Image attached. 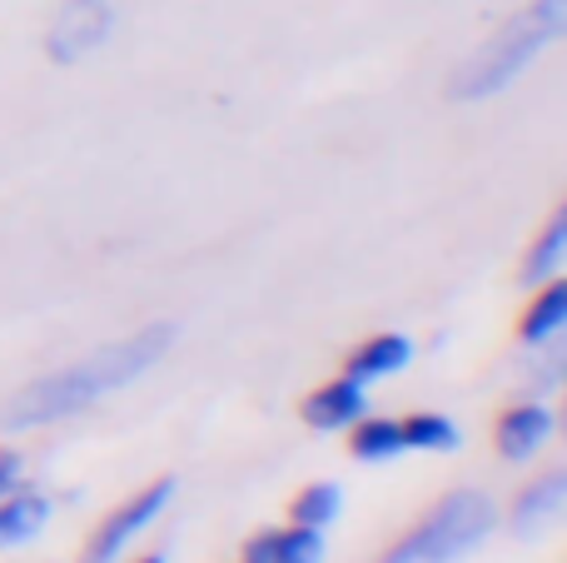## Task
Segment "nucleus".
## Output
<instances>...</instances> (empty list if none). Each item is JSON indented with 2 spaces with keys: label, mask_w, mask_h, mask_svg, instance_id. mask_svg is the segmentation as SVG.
I'll list each match as a JSON object with an SVG mask.
<instances>
[{
  "label": "nucleus",
  "mask_w": 567,
  "mask_h": 563,
  "mask_svg": "<svg viewBox=\"0 0 567 563\" xmlns=\"http://www.w3.org/2000/svg\"><path fill=\"white\" fill-rule=\"evenodd\" d=\"M413 359V339L403 335H373L369 345H359L349 355V379H359V385H373V379H389L399 375V369H409Z\"/></svg>",
  "instance_id": "9d476101"
},
{
  "label": "nucleus",
  "mask_w": 567,
  "mask_h": 563,
  "mask_svg": "<svg viewBox=\"0 0 567 563\" xmlns=\"http://www.w3.org/2000/svg\"><path fill=\"white\" fill-rule=\"evenodd\" d=\"M399 429H403V449H423V454H453L463 444L458 424L449 414H409Z\"/></svg>",
  "instance_id": "2eb2a0df"
},
{
  "label": "nucleus",
  "mask_w": 567,
  "mask_h": 563,
  "mask_svg": "<svg viewBox=\"0 0 567 563\" xmlns=\"http://www.w3.org/2000/svg\"><path fill=\"white\" fill-rule=\"evenodd\" d=\"M548 439H553V409L543 399H523L498 419V454L508 464H528L533 454H543Z\"/></svg>",
  "instance_id": "0eeeda50"
},
{
  "label": "nucleus",
  "mask_w": 567,
  "mask_h": 563,
  "mask_svg": "<svg viewBox=\"0 0 567 563\" xmlns=\"http://www.w3.org/2000/svg\"><path fill=\"white\" fill-rule=\"evenodd\" d=\"M369 414V385L359 379H329L319 385L309 399H303V424L319 429V434H333V429H353L359 419Z\"/></svg>",
  "instance_id": "423d86ee"
},
{
  "label": "nucleus",
  "mask_w": 567,
  "mask_h": 563,
  "mask_svg": "<svg viewBox=\"0 0 567 563\" xmlns=\"http://www.w3.org/2000/svg\"><path fill=\"white\" fill-rule=\"evenodd\" d=\"M567 259V209H558V215L543 225V235L533 239L528 259H523V285H543V279H553L563 269Z\"/></svg>",
  "instance_id": "ddd939ff"
},
{
  "label": "nucleus",
  "mask_w": 567,
  "mask_h": 563,
  "mask_svg": "<svg viewBox=\"0 0 567 563\" xmlns=\"http://www.w3.org/2000/svg\"><path fill=\"white\" fill-rule=\"evenodd\" d=\"M498 524V509H493L488 494H473V489H458L443 504H433L429 514L419 519V529L399 539V544L383 554V563H458L463 554L483 544Z\"/></svg>",
  "instance_id": "7ed1b4c3"
},
{
  "label": "nucleus",
  "mask_w": 567,
  "mask_h": 563,
  "mask_svg": "<svg viewBox=\"0 0 567 563\" xmlns=\"http://www.w3.org/2000/svg\"><path fill=\"white\" fill-rule=\"evenodd\" d=\"M169 499H175V479H155L150 489H140L130 504H120L115 514L100 524V534H95V544H90L85 563H120L130 554V544H135V539L169 509Z\"/></svg>",
  "instance_id": "39448f33"
},
{
  "label": "nucleus",
  "mask_w": 567,
  "mask_h": 563,
  "mask_svg": "<svg viewBox=\"0 0 567 563\" xmlns=\"http://www.w3.org/2000/svg\"><path fill=\"white\" fill-rule=\"evenodd\" d=\"M339 509H343L339 484H309V489H299L289 514H293V524H303V529H329L333 519H339Z\"/></svg>",
  "instance_id": "dca6fc26"
},
{
  "label": "nucleus",
  "mask_w": 567,
  "mask_h": 563,
  "mask_svg": "<svg viewBox=\"0 0 567 563\" xmlns=\"http://www.w3.org/2000/svg\"><path fill=\"white\" fill-rule=\"evenodd\" d=\"M567 30V0H528L518 16H508L449 80V95L463 100V105H478V100H493L533 70Z\"/></svg>",
  "instance_id": "f03ea898"
},
{
  "label": "nucleus",
  "mask_w": 567,
  "mask_h": 563,
  "mask_svg": "<svg viewBox=\"0 0 567 563\" xmlns=\"http://www.w3.org/2000/svg\"><path fill=\"white\" fill-rule=\"evenodd\" d=\"M349 449H353V459H363V464H389V459H399L403 454V429H399V419H369L363 414L359 424L349 429Z\"/></svg>",
  "instance_id": "4468645a"
},
{
  "label": "nucleus",
  "mask_w": 567,
  "mask_h": 563,
  "mask_svg": "<svg viewBox=\"0 0 567 563\" xmlns=\"http://www.w3.org/2000/svg\"><path fill=\"white\" fill-rule=\"evenodd\" d=\"M245 559H259V563H323V529H303V524H289V529H269L249 544Z\"/></svg>",
  "instance_id": "1a4fd4ad"
},
{
  "label": "nucleus",
  "mask_w": 567,
  "mask_h": 563,
  "mask_svg": "<svg viewBox=\"0 0 567 563\" xmlns=\"http://www.w3.org/2000/svg\"><path fill=\"white\" fill-rule=\"evenodd\" d=\"M563 325H567V279L553 275V279H543V289L528 305V315H523L518 335H523V345H553V339L563 335Z\"/></svg>",
  "instance_id": "9b49d317"
},
{
  "label": "nucleus",
  "mask_w": 567,
  "mask_h": 563,
  "mask_svg": "<svg viewBox=\"0 0 567 563\" xmlns=\"http://www.w3.org/2000/svg\"><path fill=\"white\" fill-rule=\"evenodd\" d=\"M110 35H115V6L110 0H60L45 25V55L55 65H80L95 50H105Z\"/></svg>",
  "instance_id": "20e7f679"
},
{
  "label": "nucleus",
  "mask_w": 567,
  "mask_h": 563,
  "mask_svg": "<svg viewBox=\"0 0 567 563\" xmlns=\"http://www.w3.org/2000/svg\"><path fill=\"white\" fill-rule=\"evenodd\" d=\"M45 519H50V499H40V494H10L6 504H0V549L30 544V539L45 529Z\"/></svg>",
  "instance_id": "f8f14e48"
},
{
  "label": "nucleus",
  "mask_w": 567,
  "mask_h": 563,
  "mask_svg": "<svg viewBox=\"0 0 567 563\" xmlns=\"http://www.w3.org/2000/svg\"><path fill=\"white\" fill-rule=\"evenodd\" d=\"M245 563H259V559H245Z\"/></svg>",
  "instance_id": "6ab92c4d"
},
{
  "label": "nucleus",
  "mask_w": 567,
  "mask_h": 563,
  "mask_svg": "<svg viewBox=\"0 0 567 563\" xmlns=\"http://www.w3.org/2000/svg\"><path fill=\"white\" fill-rule=\"evenodd\" d=\"M16 474H20V459H0V494L16 489Z\"/></svg>",
  "instance_id": "f3484780"
},
{
  "label": "nucleus",
  "mask_w": 567,
  "mask_h": 563,
  "mask_svg": "<svg viewBox=\"0 0 567 563\" xmlns=\"http://www.w3.org/2000/svg\"><path fill=\"white\" fill-rule=\"evenodd\" d=\"M567 509V474L563 469H553V474L533 479L528 489L518 494V504H513V534H543V529H553L563 519Z\"/></svg>",
  "instance_id": "6e6552de"
},
{
  "label": "nucleus",
  "mask_w": 567,
  "mask_h": 563,
  "mask_svg": "<svg viewBox=\"0 0 567 563\" xmlns=\"http://www.w3.org/2000/svg\"><path fill=\"white\" fill-rule=\"evenodd\" d=\"M175 345V325H145L130 339H115L105 349H90V355L70 359L65 369L25 385L6 409H0V424L6 429H40V424H60V419L80 414V409L100 405L105 395L135 385L145 369H155L165 359V349Z\"/></svg>",
  "instance_id": "f257e3e1"
},
{
  "label": "nucleus",
  "mask_w": 567,
  "mask_h": 563,
  "mask_svg": "<svg viewBox=\"0 0 567 563\" xmlns=\"http://www.w3.org/2000/svg\"><path fill=\"white\" fill-rule=\"evenodd\" d=\"M135 563H165V554H145V559H135Z\"/></svg>",
  "instance_id": "a211bd4d"
}]
</instances>
